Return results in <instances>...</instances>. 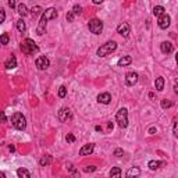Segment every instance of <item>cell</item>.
Masks as SVG:
<instances>
[{
    "label": "cell",
    "instance_id": "obj_15",
    "mask_svg": "<svg viewBox=\"0 0 178 178\" xmlns=\"http://www.w3.org/2000/svg\"><path fill=\"white\" fill-rule=\"evenodd\" d=\"M97 102H99V103H103V105H109L110 102H111V96H110V93H107V92L100 93V95L97 96Z\"/></svg>",
    "mask_w": 178,
    "mask_h": 178
},
{
    "label": "cell",
    "instance_id": "obj_19",
    "mask_svg": "<svg viewBox=\"0 0 178 178\" xmlns=\"http://www.w3.org/2000/svg\"><path fill=\"white\" fill-rule=\"evenodd\" d=\"M155 86H156V89H157V91H163V88H164V78H163V77L156 78Z\"/></svg>",
    "mask_w": 178,
    "mask_h": 178
},
{
    "label": "cell",
    "instance_id": "obj_13",
    "mask_svg": "<svg viewBox=\"0 0 178 178\" xmlns=\"http://www.w3.org/2000/svg\"><path fill=\"white\" fill-rule=\"evenodd\" d=\"M43 15H45L47 20H54L57 18V15H59V13H57V10L53 9V7H50V9L45 10V13H43Z\"/></svg>",
    "mask_w": 178,
    "mask_h": 178
},
{
    "label": "cell",
    "instance_id": "obj_14",
    "mask_svg": "<svg viewBox=\"0 0 178 178\" xmlns=\"http://www.w3.org/2000/svg\"><path fill=\"white\" fill-rule=\"evenodd\" d=\"M6 68L7 70H13V68H15V67H17V59H15V56L14 54H11L9 57V59H7V61H6Z\"/></svg>",
    "mask_w": 178,
    "mask_h": 178
},
{
    "label": "cell",
    "instance_id": "obj_38",
    "mask_svg": "<svg viewBox=\"0 0 178 178\" xmlns=\"http://www.w3.org/2000/svg\"><path fill=\"white\" fill-rule=\"evenodd\" d=\"M7 3H9V6L11 7V9L15 7V0H7Z\"/></svg>",
    "mask_w": 178,
    "mask_h": 178
},
{
    "label": "cell",
    "instance_id": "obj_5",
    "mask_svg": "<svg viewBox=\"0 0 178 178\" xmlns=\"http://www.w3.org/2000/svg\"><path fill=\"white\" fill-rule=\"evenodd\" d=\"M88 28H89V31H91L92 33L99 35V33L103 31V23H102L100 20L93 18V20H91V21H89V24H88Z\"/></svg>",
    "mask_w": 178,
    "mask_h": 178
},
{
    "label": "cell",
    "instance_id": "obj_39",
    "mask_svg": "<svg viewBox=\"0 0 178 178\" xmlns=\"http://www.w3.org/2000/svg\"><path fill=\"white\" fill-rule=\"evenodd\" d=\"M92 1H93L95 4H100V3H103L105 0H92Z\"/></svg>",
    "mask_w": 178,
    "mask_h": 178
},
{
    "label": "cell",
    "instance_id": "obj_7",
    "mask_svg": "<svg viewBox=\"0 0 178 178\" xmlns=\"http://www.w3.org/2000/svg\"><path fill=\"white\" fill-rule=\"evenodd\" d=\"M47 21H49V20H47L45 15L42 14L41 21H39V24H38V28H36V33L39 35V36H42V35L46 32V25H47Z\"/></svg>",
    "mask_w": 178,
    "mask_h": 178
},
{
    "label": "cell",
    "instance_id": "obj_1",
    "mask_svg": "<svg viewBox=\"0 0 178 178\" xmlns=\"http://www.w3.org/2000/svg\"><path fill=\"white\" fill-rule=\"evenodd\" d=\"M117 49V43H116L114 41H109L106 42L105 45H102L99 49H97V56L99 57H106L107 54H110V53H113V52Z\"/></svg>",
    "mask_w": 178,
    "mask_h": 178
},
{
    "label": "cell",
    "instance_id": "obj_26",
    "mask_svg": "<svg viewBox=\"0 0 178 178\" xmlns=\"http://www.w3.org/2000/svg\"><path fill=\"white\" fill-rule=\"evenodd\" d=\"M41 13H42V7H41V6H35V7L31 10L32 17H36V15H39Z\"/></svg>",
    "mask_w": 178,
    "mask_h": 178
},
{
    "label": "cell",
    "instance_id": "obj_29",
    "mask_svg": "<svg viewBox=\"0 0 178 178\" xmlns=\"http://www.w3.org/2000/svg\"><path fill=\"white\" fill-rule=\"evenodd\" d=\"M65 95H67V88H65V86H60L59 88V96H60V97H65Z\"/></svg>",
    "mask_w": 178,
    "mask_h": 178
},
{
    "label": "cell",
    "instance_id": "obj_41",
    "mask_svg": "<svg viewBox=\"0 0 178 178\" xmlns=\"http://www.w3.org/2000/svg\"><path fill=\"white\" fill-rule=\"evenodd\" d=\"M149 132H150V134H155V132H156V128H153V127H152L150 129H149Z\"/></svg>",
    "mask_w": 178,
    "mask_h": 178
},
{
    "label": "cell",
    "instance_id": "obj_10",
    "mask_svg": "<svg viewBox=\"0 0 178 178\" xmlns=\"http://www.w3.org/2000/svg\"><path fill=\"white\" fill-rule=\"evenodd\" d=\"M71 118V111H70V109H65V107H63V109L59 111V120L61 121V123H65L67 120Z\"/></svg>",
    "mask_w": 178,
    "mask_h": 178
},
{
    "label": "cell",
    "instance_id": "obj_30",
    "mask_svg": "<svg viewBox=\"0 0 178 178\" xmlns=\"http://www.w3.org/2000/svg\"><path fill=\"white\" fill-rule=\"evenodd\" d=\"M73 11H74V14L75 15H79V14H82V7L81 6H74V9H73Z\"/></svg>",
    "mask_w": 178,
    "mask_h": 178
},
{
    "label": "cell",
    "instance_id": "obj_22",
    "mask_svg": "<svg viewBox=\"0 0 178 178\" xmlns=\"http://www.w3.org/2000/svg\"><path fill=\"white\" fill-rule=\"evenodd\" d=\"M164 14V7L163 6H156L153 7V15L155 17H160V15H163Z\"/></svg>",
    "mask_w": 178,
    "mask_h": 178
},
{
    "label": "cell",
    "instance_id": "obj_25",
    "mask_svg": "<svg viewBox=\"0 0 178 178\" xmlns=\"http://www.w3.org/2000/svg\"><path fill=\"white\" fill-rule=\"evenodd\" d=\"M17 29H18L20 32H25L27 31V25H25V23H24L23 20H18V21H17Z\"/></svg>",
    "mask_w": 178,
    "mask_h": 178
},
{
    "label": "cell",
    "instance_id": "obj_18",
    "mask_svg": "<svg viewBox=\"0 0 178 178\" xmlns=\"http://www.w3.org/2000/svg\"><path fill=\"white\" fill-rule=\"evenodd\" d=\"M131 63H132V57L131 56H125V57H121L118 60L120 67H125V65H128V64H131Z\"/></svg>",
    "mask_w": 178,
    "mask_h": 178
},
{
    "label": "cell",
    "instance_id": "obj_21",
    "mask_svg": "<svg viewBox=\"0 0 178 178\" xmlns=\"http://www.w3.org/2000/svg\"><path fill=\"white\" fill-rule=\"evenodd\" d=\"M17 175L20 178H31V173L27 169H18L17 170Z\"/></svg>",
    "mask_w": 178,
    "mask_h": 178
},
{
    "label": "cell",
    "instance_id": "obj_6",
    "mask_svg": "<svg viewBox=\"0 0 178 178\" xmlns=\"http://www.w3.org/2000/svg\"><path fill=\"white\" fill-rule=\"evenodd\" d=\"M35 64H36V67L39 70H46V68H49L50 61H49V59H47L46 56H41V57H38V59H36Z\"/></svg>",
    "mask_w": 178,
    "mask_h": 178
},
{
    "label": "cell",
    "instance_id": "obj_36",
    "mask_svg": "<svg viewBox=\"0 0 178 178\" xmlns=\"http://www.w3.org/2000/svg\"><path fill=\"white\" fill-rule=\"evenodd\" d=\"M95 170H96L95 166H89V167H85L84 171H85V173H91V171H95Z\"/></svg>",
    "mask_w": 178,
    "mask_h": 178
},
{
    "label": "cell",
    "instance_id": "obj_33",
    "mask_svg": "<svg viewBox=\"0 0 178 178\" xmlns=\"http://www.w3.org/2000/svg\"><path fill=\"white\" fill-rule=\"evenodd\" d=\"M65 141L68 142V143H73V142H75V137H74L73 134H67V137H65Z\"/></svg>",
    "mask_w": 178,
    "mask_h": 178
},
{
    "label": "cell",
    "instance_id": "obj_11",
    "mask_svg": "<svg viewBox=\"0 0 178 178\" xmlns=\"http://www.w3.org/2000/svg\"><path fill=\"white\" fill-rule=\"evenodd\" d=\"M93 149H95V145H93V143H86V145H84V146L79 149V155L81 156H89V155H92Z\"/></svg>",
    "mask_w": 178,
    "mask_h": 178
},
{
    "label": "cell",
    "instance_id": "obj_23",
    "mask_svg": "<svg viewBox=\"0 0 178 178\" xmlns=\"http://www.w3.org/2000/svg\"><path fill=\"white\" fill-rule=\"evenodd\" d=\"M161 164H163V163H161L160 160H150L147 166H149V169H150V170H156V169H159Z\"/></svg>",
    "mask_w": 178,
    "mask_h": 178
},
{
    "label": "cell",
    "instance_id": "obj_20",
    "mask_svg": "<svg viewBox=\"0 0 178 178\" xmlns=\"http://www.w3.org/2000/svg\"><path fill=\"white\" fill-rule=\"evenodd\" d=\"M141 174V170L138 169V167H132V169H129L127 171V177L131 178V177H138Z\"/></svg>",
    "mask_w": 178,
    "mask_h": 178
},
{
    "label": "cell",
    "instance_id": "obj_28",
    "mask_svg": "<svg viewBox=\"0 0 178 178\" xmlns=\"http://www.w3.org/2000/svg\"><path fill=\"white\" fill-rule=\"evenodd\" d=\"M171 106H173V103L170 100H167V99H163V100H161V107H163V109H169Z\"/></svg>",
    "mask_w": 178,
    "mask_h": 178
},
{
    "label": "cell",
    "instance_id": "obj_2",
    "mask_svg": "<svg viewBox=\"0 0 178 178\" xmlns=\"http://www.w3.org/2000/svg\"><path fill=\"white\" fill-rule=\"evenodd\" d=\"M39 50V47L36 46V43L32 41V39H25V41L21 43V52H23L24 54L27 56H31L33 53H38Z\"/></svg>",
    "mask_w": 178,
    "mask_h": 178
},
{
    "label": "cell",
    "instance_id": "obj_35",
    "mask_svg": "<svg viewBox=\"0 0 178 178\" xmlns=\"http://www.w3.org/2000/svg\"><path fill=\"white\" fill-rule=\"evenodd\" d=\"M173 131H174V135H175V137L178 138V121H175V124H174Z\"/></svg>",
    "mask_w": 178,
    "mask_h": 178
},
{
    "label": "cell",
    "instance_id": "obj_8",
    "mask_svg": "<svg viewBox=\"0 0 178 178\" xmlns=\"http://www.w3.org/2000/svg\"><path fill=\"white\" fill-rule=\"evenodd\" d=\"M159 27L161 28V29H167V28L170 27V24H171V18H170V15H167V14H163V15H160L159 17Z\"/></svg>",
    "mask_w": 178,
    "mask_h": 178
},
{
    "label": "cell",
    "instance_id": "obj_4",
    "mask_svg": "<svg viewBox=\"0 0 178 178\" xmlns=\"http://www.w3.org/2000/svg\"><path fill=\"white\" fill-rule=\"evenodd\" d=\"M116 120H117L120 128H127L128 127V110L127 109H120L118 111H117Z\"/></svg>",
    "mask_w": 178,
    "mask_h": 178
},
{
    "label": "cell",
    "instance_id": "obj_44",
    "mask_svg": "<svg viewBox=\"0 0 178 178\" xmlns=\"http://www.w3.org/2000/svg\"><path fill=\"white\" fill-rule=\"evenodd\" d=\"M1 118H3V123H6V114H4V113L1 114Z\"/></svg>",
    "mask_w": 178,
    "mask_h": 178
},
{
    "label": "cell",
    "instance_id": "obj_16",
    "mask_svg": "<svg viewBox=\"0 0 178 178\" xmlns=\"http://www.w3.org/2000/svg\"><path fill=\"white\" fill-rule=\"evenodd\" d=\"M160 49H161V52H163L164 54H170V53L173 52V45H171V42H163V43L160 45Z\"/></svg>",
    "mask_w": 178,
    "mask_h": 178
},
{
    "label": "cell",
    "instance_id": "obj_42",
    "mask_svg": "<svg viewBox=\"0 0 178 178\" xmlns=\"http://www.w3.org/2000/svg\"><path fill=\"white\" fill-rule=\"evenodd\" d=\"M95 129H96V131H102V127H100V125H96Z\"/></svg>",
    "mask_w": 178,
    "mask_h": 178
},
{
    "label": "cell",
    "instance_id": "obj_34",
    "mask_svg": "<svg viewBox=\"0 0 178 178\" xmlns=\"http://www.w3.org/2000/svg\"><path fill=\"white\" fill-rule=\"evenodd\" d=\"M123 149H116L114 150V156H117V157H121V156H123Z\"/></svg>",
    "mask_w": 178,
    "mask_h": 178
},
{
    "label": "cell",
    "instance_id": "obj_32",
    "mask_svg": "<svg viewBox=\"0 0 178 178\" xmlns=\"http://www.w3.org/2000/svg\"><path fill=\"white\" fill-rule=\"evenodd\" d=\"M74 18H75V14H74V11H68V13H67V21H68V23H73Z\"/></svg>",
    "mask_w": 178,
    "mask_h": 178
},
{
    "label": "cell",
    "instance_id": "obj_17",
    "mask_svg": "<svg viewBox=\"0 0 178 178\" xmlns=\"http://www.w3.org/2000/svg\"><path fill=\"white\" fill-rule=\"evenodd\" d=\"M50 163H52V156H50V155L42 156L41 160H39V164H41L42 167H46V166H49Z\"/></svg>",
    "mask_w": 178,
    "mask_h": 178
},
{
    "label": "cell",
    "instance_id": "obj_9",
    "mask_svg": "<svg viewBox=\"0 0 178 178\" xmlns=\"http://www.w3.org/2000/svg\"><path fill=\"white\" fill-rule=\"evenodd\" d=\"M125 81H127V85H129V86H134V85L138 82V74L134 73V71L128 73L127 75H125Z\"/></svg>",
    "mask_w": 178,
    "mask_h": 178
},
{
    "label": "cell",
    "instance_id": "obj_27",
    "mask_svg": "<svg viewBox=\"0 0 178 178\" xmlns=\"http://www.w3.org/2000/svg\"><path fill=\"white\" fill-rule=\"evenodd\" d=\"M110 175H111V177H121V170H120V167H114V169H111Z\"/></svg>",
    "mask_w": 178,
    "mask_h": 178
},
{
    "label": "cell",
    "instance_id": "obj_24",
    "mask_svg": "<svg viewBox=\"0 0 178 178\" xmlns=\"http://www.w3.org/2000/svg\"><path fill=\"white\" fill-rule=\"evenodd\" d=\"M17 10H18V14L21 15V17H25V15L28 14V9H27V6L23 4V3H21V4H20L18 7H17Z\"/></svg>",
    "mask_w": 178,
    "mask_h": 178
},
{
    "label": "cell",
    "instance_id": "obj_40",
    "mask_svg": "<svg viewBox=\"0 0 178 178\" xmlns=\"http://www.w3.org/2000/svg\"><path fill=\"white\" fill-rule=\"evenodd\" d=\"M10 152H11V153H13V152H15V146H14V145H10Z\"/></svg>",
    "mask_w": 178,
    "mask_h": 178
},
{
    "label": "cell",
    "instance_id": "obj_3",
    "mask_svg": "<svg viewBox=\"0 0 178 178\" xmlns=\"http://www.w3.org/2000/svg\"><path fill=\"white\" fill-rule=\"evenodd\" d=\"M11 124H13L14 128L23 131V129H25V127H27V120H25V117H24L21 113H14V114L11 116Z\"/></svg>",
    "mask_w": 178,
    "mask_h": 178
},
{
    "label": "cell",
    "instance_id": "obj_43",
    "mask_svg": "<svg viewBox=\"0 0 178 178\" xmlns=\"http://www.w3.org/2000/svg\"><path fill=\"white\" fill-rule=\"evenodd\" d=\"M174 91H175V93H177V95H178V84H177V85H175V86H174Z\"/></svg>",
    "mask_w": 178,
    "mask_h": 178
},
{
    "label": "cell",
    "instance_id": "obj_37",
    "mask_svg": "<svg viewBox=\"0 0 178 178\" xmlns=\"http://www.w3.org/2000/svg\"><path fill=\"white\" fill-rule=\"evenodd\" d=\"M0 14H1V20H0V23H4V20H6V13H4V10H0Z\"/></svg>",
    "mask_w": 178,
    "mask_h": 178
},
{
    "label": "cell",
    "instance_id": "obj_31",
    "mask_svg": "<svg viewBox=\"0 0 178 178\" xmlns=\"http://www.w3.org/2000/svg\"><path fill=\"white\" fill-rule=\"evenodd\" d=\"M0 41H1V45H7V43H9V35H7V33H3L1 38H0Z\"/></svg>",
    "mask_w": 178,
    "mask_h": 178
},
{
    "label": "cell",
    "instance_id": "obj_12",
    "mask_svg": "<svg viewBox=\"0 0 178 178\" xmlns=\"http://www.w3.org/2000/svg\"><path fill=\"white\" fill-rule=\"evenodd\" d=\"M117 32H118L121 36L127 38L128 35H129V25H128L127 23H121L118 27H117Z\"/></svg>",
    "mask_w": 178,
    "mask_h": 178
},
{
    "label": "cell",
    "instance_id": "obj_45",
    "mask_svg": "<svg viewBox=\"0 0 178 178\" xmlns=\"http://www.w3.org/2000/svg\"><path fill=\"white\" fill-rule=\"evenodd\" d=\"M175 61H177V64H178V53H177V56H175Z\"/></svg>",
    "mask_w": 178,
    "mask_h": 178
}]
</instances>
